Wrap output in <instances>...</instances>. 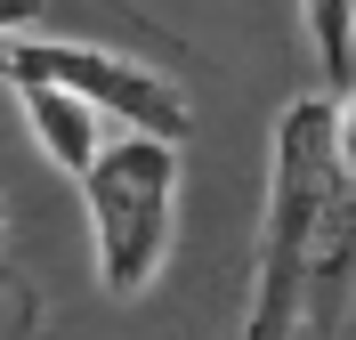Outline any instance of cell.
Wrapping results in <instances>:
<instances>
[{
  "mask_svg": "<svg viewBox=\"0 0 356 340\" xmlns=\"http://www.w3.org/2000/svg\"><path fill=\"white\" fill-rule=\"evenodd\" d=\"M8 73L65 81V90H81L89 106H106L113 122H130V130H162V138H186V130H195L186 90H178L162 65L122 57V49H97V41H33L24 24H8Z\"/></svg>",
  "mask_w": 356,
  "mask_h": 340,
  "instance_id": "3957f363",
  "label": "cell"
},
{
  "mask_svg": "<svg viewBox=\"0 0 356 340\" xmlns=\"http://www.w3.org/2000/svg\"><path fill=\"white\" fill-rule=\"evenodd\" d=\"M300 17H308L324 90H348L356 81V0H300Z\"/></svg>",
  "mask_w": 356,
  "mask_h": 340,
  "instance_id": "8992f818",
  "label": "cell"
},
{
  "mask_svg": "<svg viewBox=\"0 0 356 340\" xmlns=\"http://www.w3.org/2000/svg\"><path fill=\"white\" fill-rule=\"evenodd\" d=\"M340 179V90L291 97L267 130V195H259V243H251V308L243 340L308 332V268L316 227Z\"/></svg>",
  "mask_w": 356,
  "mask_h": 340,
  "instance_id": "6da1fadb",
  "label": "cell"
},
{
  "mask_svg": "<svg viewBox=\"0 0 356 340\" xmlns=\"http://www.w3.org/2000/svg\"><path fill=\"white\" fill-rule=\"evenodd\" d=\"M8 90H17L24 106V130H33V146H41L65 179H81L89 162L106 154V138H113V113L106 106H89L81 90H65V81H41V73H8Z\"/></svg>",
  "mask_w": 356,
  "mask_h": 340,
  "instance_id": "277c9868",
  "label": "cell"
},
{
  "mask_svg": "<svg viewBox=\"0 0 356 340\" xmlns=\"http://www.w3.org/2000/svg\"><path fill=\"white\" fill-rule=\"evenodd\" d=\"M356 308V146L340 138V179L324 227H316V268H308V332H340Z\"/></svg>",
  "mask_w": 356,
  "mask_h": 340,
  "instance_id": "5b68a950",
  "label": "cell"
},
{
  "mask_svg": "<svg viewBox=\"0 0 356 340\" xmlns=\"http://www.w3.org/2000/svg\"><path fill=\"white\" fill-rule=\"evenodd\" d=\"M178 146L186 138L113 122L106 154L73 179L81 186V211H89V259H97V284L113 300H138L170 268V243H178Z\"/></svg>",
  "mask_w": 356,
  "mask_h": 340,
  "instance_id": "7a4b0ae2",
  "label": "cell"
}]
</instances>
